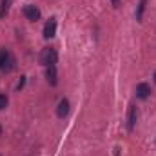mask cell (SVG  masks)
<instances>
[{"label":"cell","instance_id":"cell-1","mask_svg":"<svg viewBox=\"0 0 156 156\" xmlns=\"http://www.w3.org/2000/svg\"><path fill=\"white\" fill-rule=\"evenodd\" d=\"M15 69V56L9 49H0V71L2 73H9Z\"/></svg>","mask_w":156,"mask_h":156},{"label":"cell","instance_id":"cell-2","mask_svg":"<svg viewBox=\"0 0 156 156\" xmlns=\"http://www.w3.org/2000/svg\"><path fill=\"white\" fill-rule=\"evenodd\" d=\"M56 60H58V53H56V49H53V47H45V49H42V53H40V64H44V66L47 67V66H55Z\"/></svg>","mask_w":156,"mask_h":156},{"label":"cell","instance_id":"cell-3","mask_svg":"<svg viewBox=\"0 0 156 156\" xmlns=\"http://www.w3.org/2000/svg\"><path fill=\"white\" fill-rule=\"evenodd\" d=\"M24 16L31 22H37L40 18V9L33 4H27V5H24Z\"/></svg>","mask_w":156,"mask_h":156},{"label":"cell","instance_id":"cell-4","mask_svg":"<svg viewBox=\"0 0 156 156\" xmlns=\"http://www.w3.org/2000/svg\"><path fill=\"white\" fill-rule=\"evenodd\" d=\"M56 35V20L55 18H49L44 26V37L45 38H53Z\"/></svg>","mask_w":156,"mask_h":156},{"label":"cell","instance_id":"cell-5","mask_svg":"<svg viewBox=\"0 0 156 156\" xmlns=\"http://www.w3.org/2000/svg\"><path fill=\"white\" fill-rule=\"evenodd\" d=\"M136 120H138V109H136V105H131L129 115H127V129L129 131H133L136 127Z\"/></svg>","mask_w":156,"mask_h":156},{"label":"cell","instance_id":"cell-6","mask_svg":"<svg viewBox=\"0 0 156 156\" xmlns=\"http://www.w3.org/2000/svg\"><path fill=\"white\" fill-rule=\"evenodd\" d=\"M149 94H151V87L147 85V83H138L136 85V96L140 98V100H145V98H149Z\"/></svg>","mask_w":156,"mask_h":156},{"label":"cell","instance_id":"cell-7","mask_svg":"<svg viewBox=\"0 0 156 156\" xmlns=\"http://www.w3.org/2000/svg\"><path fill=\"white\" fill-rule=\"evenodd\" d=\"M56 115H58L60 118H66L67 115H69V100H67V98H62V100L58 102Z\"/></svg>","mask_w":156,"mask_h":156},{"label":"cell","instance_id":"cell-8","mask_svg":"<svg viewBox=\"0 0 156 156\" xmlns=\"http://www.w3.org/2000/svg\"><path fill=\"white\" fill-rule=\"evenodd\" d=\"M45 78H47V82H49L51 85H56V82H58V78H56V66H47V69H45Z\"/></svg>","mask_w":156,"mask_h":156},{"label":"cell","instance_id":"cell-9","mask_svg":"<svg viewBox=\"0 0 156 156\" xmlns=\"http://www.w3.org/2000/svg\"><path fill=\"white\" fill-rule=\"evenodd\" d=\"M145 4H147V0H142V2H140V5H138V11H136V20H138V22H142V18H144Z\"/></svg>","mask_w":156,"mask_h":156},{"label":"cell","instance_id":"cell-10","mask_svg":"<svg viewBox=\"0 0 156 156\" xmlns=\"http://www.w3.org/2000/svg\"><path fill=\"white\" fill-rule=\"evenodd\" d=\"M11 2L13 0H2V5H0V16H5L9 7H11Z\"/></svg>","mask_w":156,"mask_h":156},{"label":"cell","instance_id":"cell-11","mask_svg":"<svg viewBox=\"0 0 156 156\" xmlns=\"http://www.w3.org/2000/svg\"><path fill=\"white\" fill-rule=\"evenodd\" d=\"M7 107V96L5 94H0V111Z\"/></svg>","mask_w":156,"mask_h":156},{"label":"cell","instance_id":"cell-12","mask_svg":"<svg viewBox=\"0 0 156 156\" xmlns=\"http://www.w3.org/2000/svg\"><path fill=\"white\" fill-rule=\"evenodd\" d=\"M111 4H113V7H118L120 5V0H111Z\"/></svg>","mask_w":156,"mask_h":156},{"label":"cell","instance_id":"cell-13","mask_svg":"<svg viewBox=\"0 0 156 156\" xmlns=\"http://www.w3.org/2000/svg\"><path fill=\"white\" fill-rule=\"evenodd\" d=\"M154 82H156V73H154Z\"/></svg>","mask_w":156,"mask_h":156},{"label":"cell","instance_id":"cell-14","mask_svg":"<svg viewBox=\"0 0 156 156\" xmlns=\"http://www.w3.org/2000/svg\"><path fill=\"white\" fill-rule=\"evenodd\" d=\"M0 133H2V127H0Z\"/></svg>","mask_w":156,"mask_h":156}]
</instances>
